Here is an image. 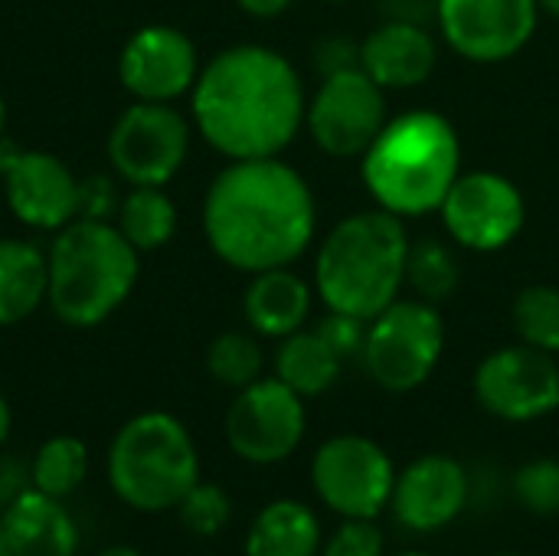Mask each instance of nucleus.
Instances as JSON below:
<instances>
[{
    "mask_svg": "<svg viewBox=\"0 0 559 556\" xmlns=\"http://www.w3.org/2000/svg\"><path fill=\"white\" fill-rule=\"evenodd\" d=\"M308 95L288 56L236 43L210 56L190 92L197 134L226 161L282 157L305 128Z\"/></svg>",
    "mask_w": 559,
    "mask_h": 556,
    "instance_id": "nucleus-1",
    "label": "nucleus"
},
{
    "mask_svg": "<svg viewBox=\"0 0 559 556\" xmlns=\"http://www.w3.org/2000/svg\"><path fill=\"white\" fill-rule=\"evenodd\" d=\"M200 213L213 256L246 275L298 262L318 233L314 190L282 157L229 161Z\"/></svg>",
    "mask_w": 559,
    "mask_h": 556,
    "instance_id": "nucleus-2",
    "label": "nucleus"
},
{
    "mask_svg": "<svg viewBox=\"0 0 559 556\" xmlns=\"http://www.w3.org/2000/svg\"><path fill=\"white\" fill-rule=\"evenodd\" d=\"M462 174L459 128L432 108L390 118L360 157V177L373 203L400 220L442 206Z\"/></svg>",
    "mask_w": 559,
    "mask_h": 556,
    "instance_id": "nucleus-3",
    "label": "nucleus"
},
{
    "mask_svg": "<svg viewBox=\"0 0 559 556\" xmlns=\"http://www.w3.org/2000/svg\"><path fill=\"white\" fill-rule=\"evenodd\" d=\"M406 220L373 206L341 220L318 249L314 292L328 311L373 321L406 285Z\"/></svg>",
    "mask_w": 559,
    "mask_h": 556,
    "instance_id": "nucleus-4",
    "label": "nucleus"
},
{
    "mask_svg": "<svg viewBox=\"0 0 559 556\" xmlns=\"http://www.w3.org/2000/svg\"><path fill=\"white\" fill-rule=\"evenodd\" d=\"M141 252L115 223L72 220L46 252L49 259V311L66 328L105 324L134 292Z\"/></svg>",
    "mask_w": 559,
    "mask_h": 556,
    "instance_id": "nucleus-5",
    "label": "nucleus"
},
{
    "mask_svg": "<svg viewBox=\"0 0 559 556\" xmlns=\"http://www.w3.org/2000/svg\"><path fill=\"white\" fill-rule=\"evenodd\" d=\"M200 482V452L187 426L147 410L131 416L108 449V485L134 511H177L183 495Z\"/></svg>",
    "mask_w": 559,
    "mask_h": 556,
    "instance_id": "nucleus-6",
    "label": "nucleus"
},
{
    "mask_svg": "<svg viewBox=\"0 0 559 556\" xmlns=\"http://www.w3.org/2000/svg\"><path fill=\"white\" fill-rule=\"evenodd\" d=\"M442 354L445 321L439 305L423 298H396L367 324L360 364L380 390L413 393L429 383Z\"/></svg>",
    "mask_w": 559,
    "mask_h": 556,
    "instance_id": "nucleus-7",
    "label": "nucleus"
},
{
    "mask_svg": "<svg viewBox=\"0 0 559 556\" xmlns=\"http://www.w3.org/2000/svg\"><path fill=\"white\" fill-rule=\"evenodd\" d=\"M396 465L390 452L360 433H337L324 439L311 459L314 498L344 518H380L390 508Z\"/></svg>",
    "mask_w": 559,
    "mask_h": 556,
    "instance_id": "nucleus-8",
    "label": "nucleus"
},
{
    "mask_svg": "<svg viewBox=\"0 0 559 556\" xmlns=\"http://www.w3.org/2000/svg\"><path fill=\"white\" fill-rule=\"evenodd\" d=\"M193 121L170 102H134L108 131V161L128 187H167L187 164Z\"/></svg>",
    "mask_w": 559,
    "mask_h": 556,
    "instance_id": "nucleus-9",
    "label": "nucleus"
},
{
    "mask_svg": "<svg viewBox=\"0 0 559 556\" xmlns=\"http://www.w3.org/2000/svg\"><path fill=\"white\" fill-rule=\"evenodd\" d=\"M308 433L305 397L275 374L236 390L226 410V442L249 465H278L298 452Z\"/></svg>",
    "mask_w": 559,
    "mask_h": 556,
    "instance_id": "nucleus-10",
    "label": "nucleus"
},
{
    "mask_svg": "<svg viewBox=\"0 0 559 556\" xmlns=\"http://www.w3.org/2000/svg\"><path fill=\"white\" fill-rule=\"evenodd\" d=\"M386 121V88H380L360 66L324 75L305 111V128L334 161L364 157Z\"/></svg>",
    "mask_w": 559,
    "mask_h": 556,
    "instance_id": "nucleus-11",
    "label": "nucleus"
},
{
    "mask_svg": "<svg viewBox=\"0 0 559 556\" xmlns=\"http://www.w3.org/2000/svg\"><path fill=\"white\" fill-rule=\"evenodd\" d=\"M449 239L468 252H501L527 226L521 187L498 170H462L439 206Z\"/></svg>",
    "mask_w": 559,
    "mask_h": 556,
    "instance_id": "nucleus-12",
    "label": "nucleus"
},
{
    "mask_svg": "<svg viewBox=\"0 0 559 556\" xmlns=\"http://www.w3.org/2000/svg\"><path fill=\"white\" fill-rule=\"evenodd\" d=\"M478 406L501 423H537L559 410V360L527 344L491 351L472 377Z\"/></svg>",
    "mask_w": 559,
    "mask_h": 556,
    "instance_id": "nucleus-13",
    "label": "nucleus"
},
{
    "mask_svg": "<svg viewBox=\"0 0 559 556\" xmlns=\"http://www.w3.org/2000/svg\"><path fill=\"white\" fill-rule=\"evenodd\" d=\"M0 184L3 200L29 229L59 233L72 220H79V177L69 164L49 151L16 147L13 141H0Z\"/></svg>",
    "mask_w": 559,
    "mask_h": 556,
    "instance_id": "nucleus-14",
    "label": "nucleus"
},
{
    "mask_svg": "<svg viewBox=\"0 0 559 556\" xmlns=\"http://www.w3.org/2000/svg\"><path fill=\"white\" fill-rule=\"evenodd\" d=\"M537 0H436L442 39L468 62L495 66L527 49L540 23Z\"/></svg>",
    "mask_w": 559,
    "mask_h": 556,
    "instance_id": "nucleus-15",
    "label": "nucleus"
},
{
    "mask_svg": "<svg viewBox=\"0 0 559 556\" xmlns=\"http://www.w3.org/2000/svg\"><path fill=\"white\" fill-rule=\"evenodd\" d=\"M203 62L197 43L167 23L141 26L118 56V79L134 102H177L193 92Z\"/></svg>",
    "mask_w": 559,
    "mask_h": 556,
    "instance_id": "nucleus-16",
    "label": "nucleus"
},
{
    "mask_svg": "<svg viewBox=\"0 0 559 556\" xmlns=\"http://www.w3.org/2000/svg\"><path fill=\"white\" fill-rule=\"evenodd\" d=\"M472 505L468 469L445 452H429L413 459L396 472L390 514L409 534H439L452 528Z\"/></svg>",
    "mask_w": 559,
    "mask_h": 556,
    "instance_id": "nucleus-17",
    "label": "nucleus"
},
{
    "mask_svg": "<svg viewBox=\"0 0 559 556\" xmlns=\"http://www.w3.org/2000/svg\"><path fill=\"white\" fill-rule=\"evenodd\" d=\"M439 66L436 36L413 20H390L360 39V69L386 92L419 88Z\"/></svg>",
    "mask_w": 559,
    "mask_h": 556,
    "instance_id": "nucleus-18",
    "label": "nucleus"
},
{
    "mask_svg": "<svg viewBox=\"0 0 559 556\" xmlns=\"http://www.w3.org/2000/svg\"><path fill=\"white\" fill-rule=\"evenodd\" d=\"M0 528L13 556H75L79 551L75 518L59 498L33 485L3 508Z\"/></svg>",
    "mask_w": 559,
    "mask_h": 556,
    "instance_id": "nucleus-19",
    "label": "nucleus"
},
{
    "mask_svg": "<svg viewBox=\"0 0 559 556\" xmlns=\"http://www.w3.org/2000/svg\"><path fill=\"white\" fill-rule=\"evenodd\" d=\"M311 301L314 288L298 272H292V265L265 269L249 279L242 295V315L252 334L282 341L305 328V321L311 318Z\"/></svg>",
    "mask_w": 559,
    "mask_h": 556,
    "instance_id": "nucleus-20",
    "label": "nucleus"
},
{
    "mask_svg": "<svg viewBox=\"0 0 559 556\" xmlns=\"http://www.w3.org/2000/svg\"><path fill=\"white\" fill-rule=\"evenodd\" d=\"M324 528L314 508L295 498L269 501L246 531V556H321Z\"/></svg>",
    "mask_w": 559,
    "mask_h": 556,
    "instance_id": "nucleus-21",
    "label": "nucleus"
},
{
    "mask_svg": "<svg viewBox=\"0 0 559 556\" xmlns=\"http://www.w3.org/2000/svg\"><path fill=\"white\" fill-rule=\"evenodd\" d=\"M49 295V259L29 239H0V328L26 321Z\"/></svg>",
    "mask_w": 559,
    "mask_h": 556,
    "instance_id": "nucleus-22",
    "label": "nucleus"
},
{
    "mask_svg": "<svg viewBox=\"0 0 559 556\" xmlns=\"http://www.w3.org/2000/svg\"><path fill=\"white\" fill-rule=\"evenodd\" d=\"M341 370L344 360L331 351V344L318 334V328L314 331L301 328L278 341L275 377L305 400L324 397L341 380Z\"/></svg>",
    "mask_w": 559,
    "mask_h": 556,
    "instance_id": "nucleus-23",
    "label": "nucleus"
},
{
    "mask_svg": "<svg viewBox=\"0 0 559 556\" xmlns=\"http://www.w3.org/2000/svg\"><path fill=\"white\" fill-rule=\"evenodd\" d=\"M177 203L164 187H131L115 213V226L138 252L164 249L177 236Z\"/></svg>",
    "mask_w": 559,
    "mask_h": 556,
    "instance_id": "nucleus-24",
    "label": "nucleus"
},
{
    "mask_svg": "<svg viewBox=\"0 0 559 556\" xmlns=\"http://www.w3.org/2000/svg\"><path fill=\"white\" fill-rule=\"evenodd\" d=\"M88 475V449L75 436H52L46 439L33 462H29V482L43 495L52 498H69Z\"/></svg>",
    "mask_w": 559,
    "mask_h": 556,
    "instance_id": "nucleus-25",
    "label": "nucleus"
},
{
    "mask_svg": "<svg viewBox=\"0 0 559 556\" xmlns=\"http://www.w3.org/2000/svg\"><path fill=\"white\" fill-rule=\"evenodd\" d=\"M459 282H462V265L452 246H445L442 239H419L409 246L406 285L416 292V298L439 305L455 295Z\"/></svg>",
    "mask_w": 559,
    "mask_h": 556,
    "instance_id": "nucleus-26",
    "label": "nucleus"
},
{
    "mask_svg": "<svg viewBox=\"0 0 559 556\" xmlns=\"http://www.w3.org/2000/svg\"><path fill=\"white\" fill-rule=\"evenodd\" d=\"M511 324L521 344L559 357V288L527 285L511 301Z\"/></svg>",
    "mask_w": 559,
    "mask_h": 556,
    "instance_id": "nucleus-27",
    "label": "nucleus"
},
{
    "mask_svg": "<svg viewBox=\"0 0 559 556\" xmlns=\"http://www.w3.org/2000/svg\"><path fill=\"white\" fill-rule=\"evenodd\" d=\"M206 370L216 383L229 390H242L265 377V351L259 344V334L246 331H223L206 347Z\"/></svg>",
    "mask_w": 559,
    "mask_h": 556,
    "instance_id": "nucleus-28",
    "label": "nucleus"
},
{
    "mask_svg": "<svg viewBox=\"0 0 559 556\" xmlns=\"http://www.w3.org/2000/svg\"><path fill=\"white\" fill-rule=\"evenodd\" d=\"M514 501L534 518H557L559 514V459L540 456L527 459L511 478Z\"/></svg>",
    "mask_w": 559,
    "mask_h": 556,
    "instance_id": "nucleus-29",
    "label": "nucleus"
},
{
    "mask_svg": "<svg viewBox=\"0 0 559 556\" xmlns=\"http://www.w3.org/2000/svg\"><path fill=\"white\" fill-rule=\"evenodd\" d=\"M177 514L193 537H216L233 521V498L226 495L223 485L200 478L177 505Z\"/></svg>",
    "mask_w": 559,
    "mask_h": 556,
    "instance_id": "nucleus-30",
    "label": "nucleus"
},
{
    "mask_svg": "<svg viewBox=\"0 0 559 556\" xmlns=\"http://www.w3.org/2000/svg\"><path fill=\"white\" fill-rule=\"evenodd\" d=\"M386 537L373 518H344L328 537L321 556H383Z\"/></svg>",
    "mask_w": 559,
    "mask_h": 556,
    "instance_id": "nucleus-31",
    "label": "nucleus"
},
{
    "mask_svg": "<svg viewBox=\"0 0 559 556\" xmlns=\"http://www.w3.org/2000/svg\"><path fill=\"white\" fill-rule=\"evenodd\" d=\"M367 324L364 318H354V315H344V311H328L318 324V334L331 344V351L341 357V360H360L364 354V344H367Z\"/></svg>",
    "mask_w": 559,
    "mask_h": 556,
    "instance_id": "nucleus-32",
    "label": "nucleus"
},
{
    "mask_svg": "<svg viewBox=\"0 0 559 556\" xmlns=\"http://www.w3.org/2000/svg\"><path fill=\"white\" fill-rule=\"evenodd\" d=\"M121 206L118 180L105 174H88L79 180V220H102L115 223V213Z\"/></svg>",
    "mask_w": 559,
    "mask_h": 556,
    "instance_id": "nucleus-33",
    "label": "nucleus"
},
{
    "mask_svg": "<svg viewBox=\"0 0 559 556\" xmlns=\"http://www.w3.org/2000/svg\"><path fill=\"white\" fill-rule=\"evenodd\" d=\"M314 66H318L321 79L334 75L341 69H354V66H360V43H350V39H341V36H328L314 49Z\"/></svg>",
    "mask_w": 559,
    "mask_h": 556,
    "instance_id": "nucleus-34",
    "label": "nucleus"
},
{
    "mask_svg": "<svg viewBox=\"0 0 559 556\" xmlns=\"http://www.w3.org/2000/svg\"><path fill=\"white\" fill-rule=\"evenodd\" d=\"M33 482H29V469H23L16 459H3L0 462V505L7 508L20 492H26Z\"/></svg>",
    "mask_w": 559,
    "mask_h": 556,
    "instance_id": "nucleus-35",
    "label": "nucleus"
},
{
    "mask_svg": "<svg viewBox=\"0 0 559 556\" xmlns=\"http://www.w3.org/2000/svg\"><path fill=\"white\" fill-rule=\"evenodd\" d=\"M249 16H255V20H275V16H282L295 0H236Z\"/></svg>",
    "mask_w": 559,
    "mask_h": 556,
    "instance_id": "nucleus-36",
    "label": "nucleus"
},
{
    "mask_svg": "<svg viewBox=\"0 0 559 556\" xmlns=\"http://www.w3.org/2000/svg\"><path fill=\"white\" fill-rule=\"evenodd\" d=\"M10 426H13V416H10V403L3 400V393H0V446L7 442V436H10Z\"/></svg>",
    "mask_w": 559,
    "mask_h": 556,
    "instance_id": "nucleus-37",
    "label": "nucleus"
},
{
    "mask_svg": "<svg viewBox=\"0 0 559 556\" xmlns=\"http://www.w3.org/2000/svg\"><path fill=\"white\" fill-rule=\"evenodd\" d=\"M98 556H144L141 551H134V547H108V551H102Z\"/></svg>",
    "mask_w": 559,
    "mask_h": 556,
    "instance_id": "nucleus-38",
    "label": "nucleus"
},
{
    "mask_svg": "<svg viewBox=\"0 0 559 556\" xmlns=\"http://www.w3.org/2000/svg\"><path fill=\"white\" fill-rule=\"evenodd\" d=\"M537 3H540L544 13H550V16H557L559 20V0H537Z\"/></svg>",
    "mask_w": 559,
    "mask_h": 556,
    "instance_id": "nucleus-39",
    "label": "nucleus"
},
{
    "mask_svg": "<svg viewBox=\"0 0 559 556\" xmlns=\"http://www.w3.org/2000/svg\"><path fill=\"white\" fill-rule=\"evenodd\" d=\"M7 138V102H3V95H0V141Z\"/></svg>",
    "mask_w": 559,
    "mask_h": 556,
    "instance_id": "nucleus-40",
    "label": "nucleus"
},
{
    "mask_svg": "<svg viewBox=\"0 0 559 556\" xmlns=\"http://www.w3.org/2000/svg\"><path fill=\"white\" fill-rule=\"evenodd\" d=\"M0 556H13L10 544H7V537H3V528H0Z\"/></svg>",
    "mask_w": 559,
    "mask_h": 556,
    "instance_id": "nucleus-41",
    "label": "nucleus"
},
{
    "mask_svg": "<svg viewBox=\"0 0 559 556\" xmlns=\"http://www.w3.org/2000/svg\"><path fill=\"white\" fill-rule=\"evenodd\" d=\"M396 556H439V554H426V551H406V554H396Z\"/></svg>",
    "mask_w": 559,
    "mask_h": 556,
    "instance_id": "nucleus-42",
    "label": "nucleus"
},
{
    "mask_svg": "<svg viewBox=\"0 0 559 556\" xmlns=\"http://www.w3.org/2000/svg\"><path fill=\"white\" fill-rule=\"evenodd\" d=\"M400 3H423V0H400Z\"/></svg>",
    "mask_w": 559,
    "mask_h": 556,
    "instance_id": "nucleus-43",
    "label": "nucleus"
},
{
    "mask_svg": "<svg viewBox=\"0 0 559 556\" xmlns=\"http://www.w3.org/2000/svg\"><path fill=\"white\" fill-rule=\"evenodd\" d=\"M495 556H527V554H495Z\"/></svg>",
    "mask_w": 559,
    "mask_h": 556,
    "instance_id": "nucleus-44",
    "label": "nucleus"
},
{
    "mask_svg": "<svg viewBox=\"0 0 559 556\" xmlns=\"http://www.w3.org/2000/svg\"><path fill=\"white\" fill-rule=\"evenodd\" d=\"M0 193H3V184H0Z\"/></svg>",
    "mask_w": 559,
    "mask_h": 556,
    "instance_id": "nucleus-45",
    "label": "nucleus"
},
{
    "mask_svg": "<svg viewBox=\"0 0 559 556\" xmlns=\"http://www.w3.org/2000/svg\"><path fill=\"white\" fill-rule=\"evenodd\" d=\"M331 3H341V0H331Z\"/></svg>",
    "mask_w": 559,
    "mask_h": 556,
    "instance_id": "nucleus-46",
    "label": "nucleus"
}]
</instances>
